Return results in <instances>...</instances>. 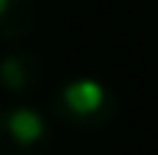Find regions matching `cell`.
<instances>
[{
    "label": "cell",
    "mask_w": 158,
    "mask_h": 155,
    "mask_svg": "<svg viewBox=\"0 0 158 155\" xmlns=\"http://www.w3.org/2000/svg\"><path fill=\"white\" fill-rule=\"evenodd\" d=\"M37 27L34 0H0V43H19Z\"/></svg>",
    "instance_id": "cell-4"
},
{
    "label": "cell",
    "mask_w": 158,
    "mask_h": 155,
    "mask_svg": "<svg viewBox=\"0 0 158 155\" xmlns=\"http://www.w3.org/2000/svg\"><path fill=\"white\" fill-rule=\"evenodd\" d=\"M43 79V64L34 52H9L0 58V88H6L9 94L24 97L31 94Z\"/></svg>",
    "instance_id": "cell-3"
},
{
    "label": "cell",
    "mask_w": 158,
    "mask_h": 155,
    "mask_svg": "<svg viewBox=\"0 0 158 155\" xmlns=\"http://www.w3.org/2000/svg\"><path fill=\"white\" fill-rule=\"evenodd\" d=\"M52 128L34 107L0 110V155H49Z\"/></svg>",
    "instance_id": "cell-2"
},
{
    "label": "cell",
    "mask_w": 158,
    "mask_h": 155,
    "mask_svg": "<svg viewBox=\"0 0 158 155\" xmlns=\"http://www.w3.org/2000/svg\"><path fill=\"white\" fill-rule=\"evenodd\" d=\"M52 113L76 131H98L116 119V94L94 76H73L52 97Z\"/></svg>",
    "instance_id": "cell-1"
}]
</instances>
